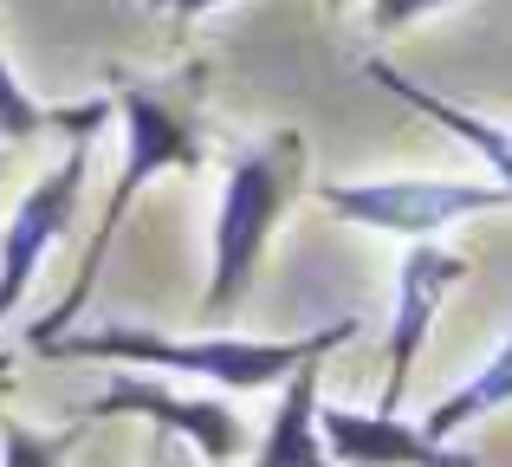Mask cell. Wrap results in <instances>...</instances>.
I'll use <instances>...</instances> for the list:
<instances>
[{
  "label": "cell",
  "mask_w": 512,
  "mask_h": 467,
  "mask_svg": "<svg viewBox=\"0 0 512 467\" xmlns=\"http://www.w3.org/2000/svg\"><path fill=\"white\" fill-rule=\"evenodd\" d=\"M331 221L396 240H435L454 221L512 208V189L500 182H454V176H370V182H325L318 189Z\"/></svg>",
  "instance_id": "277c9868"
},
{
  "label": "cell",
  "mask_w": 512,
  "mask_h": 467,
  "mask_svg": "<svg viewBox=\"0 0 512 467\" xmlns=\"http://www.w3.org/2000/svg\"><path fill=\"white\" fill-rule=\"evenodd\" d=\"M363 78H376L389 98H402L409 111H422L428 124H441L454 143H467V150H474L480 163L493 169V182H500V189H512V124H500V117H487V111H474V104L441 98V91H428V85H415V78L396 72L389 59H370V65H363Z\"/></svg>",
  "instance_id": "9c48e42d"
},
{
  "label": "cell",
  "mask_w": 512,
  "mask_h": 467,
  "mask_svg": "<svg viewBox=\"0 0 512 467\" xmlns=\"http://www.w3.org/2000/svg\"><path fill=\"white\" fill-rule=\"evenodd\" d=\"M98 130L104 124L72 130V137H65V156L20 195V208H13L7 228H0V325L20 312L26 286H33L39 266L52 260V247L72 234L78 202H85V169H91V143H98Z\"/></svg>",
  "instance_id": "5b68a950"
},
{
  "label": "cell",
  "mask_w": 512,
  "mask_h": 467,
  "mask_svg": "<svg viewBox=\"0 0 512 467\" xmlns=\"http://www.w3.org/2000/svg\"><path fill=\"white\" fill-rule=\"evenodd\" d=\"M72 435H46L20 416H0V467H65Z\"/></svg>",
  "instance_id": "4fadbf2b"
},
{
  "label": "cell",
  "mask_w": 512,
  "mask_h": 467,
  "mask_svg": "<svg viewBox=\"0 0 512 467\" xmlns=\"http://www.w3.org/2000/svg\"><path fill=\"white\" fill-rule=\"evenodd\" d=\"M104 416H124V422H156V429L182 435L188 448H195L201 461H221L234 467L247 455V422L234 416V403H221V396H195V390H169L163 377H111L98 396H85L78 403V422H104Z\"/></svg>",
  "instance_id": "8992f818"
},
{
  "label": "cell",
  "mask_w": 512,
  "mask_h": 467,
  "mask_svg": "<svg viewBox=\"0 0 512 467\" xmlns=\"http://www.w3.org/2000/svg\"><path fill=\"white\" fill-rule=\"evenodd\" d=\"M195 467H221V461H195Z\"/></svg>",
  "instance_id": "e0dca14e"
},
{
  "label": "cell",
  "mask_w": 512,
  "mask_h": 467,
  "mask_svg": "<svg viewBox=\"0 0 512 467\" xmlns=\"http://www.w3.org/2000/svg\"><path fill=\"white\" fill-rule=\"evenodd\" d=\"M7 390H13V370H7V364H0V396H7Z\"/></svg>",
  "instance_id": "2e32d148"
},
{
  "label": "cell",
  "mask_w": 512,
  "mask_h": 467,
  "mask_svg": "<svg viewBox=\"0 0 512 467\" xmlns=\"http://www.w3.org/2000/svg\"><path fill=\"white\" fill-rule=\"evenodd\" d=\"M117 117H124V176H117L111 202H104V215H98V234H91V247H85V266H78L72 292H65V299L52 305L33 331H26L33 351L46 338H59V331H72V318L91 305V286H98L104 260H111V240L124 234V221H130V208L143 202V189L163 182V176H175V169H195L201 163L195 104L175 98L169 85H124V91H117Z\"/></svg>",
  "instance_id": "7a4b0ae2"
},
{
  "label": "cell",
  "mask_w": 512,
  "mask_h": 467,
  "mask_svg": "<svg viewBox=\"0 0 512 467\" xmlns=\"http://www.w3.org/2000/svg\"><path fill=\"white\" fill-rule=\"evenodd\" d=\"M448 7H461V0H370V26L389 39V33H409L428 13H448Z\"/></svg>",
  "instance_id": "5bb4252c"
},
{
  "label": "cell",
  "mask_w": 512,
  "mask_h": 467,
  "mask_svg": "<svg viewBox=\"0 0 512 467\" xmlns=\"http://www.w3.org/2000/svg\"><path fill=\"white\" fill-rule=\"evenodd\" d=\"M299 176H305L299 130H266L260 143L227 156L221 202H214V260H208V286H201V312L214 325L253 292L266 247H273L279 221H286L292 195H299Z\"/></svg>",
  "instance_id": "3957f363"
},
{
  "label": "cell",
  "mask_w": 512,
  "mask_h": 467,
  "mask_svg": "<svg viewBox=\"0 0 512 467\" xmlns=\"http://www.w3.org/2000/svg\"><path fill=\"white\" fill-rule=\"evenodd\" d=\"M318 370H325V357H305L279 383V403H273L260 448H253V467H331L325 435H318V403H325L318 396Z\"/></svg>",
  "instance_id": "30bf717a"
},
{
  "label": "cell",
  "mask_w": 512,
  "mask_h": 467,
  "mask_svg": "<svg viewBox=\"0 0 512 467\" xmlns=\"http://www.w3.org/2000/svg\"><path fill=\"white\" fill-rule=\"evenodd\" d=\"M467 279V253H448L435 240H409L396 266V305H389V338H383V390H376V409H402L415 377V357H422L428 331H435L448 292Z\"/></svg>",
  "instance_id": "52a82bcc"
},
{
  "label": "cell",
  "mask_w": 512,
  "mask_h": 467,
  "mask_svg": "<svg viewBox=\"0 0 512 467\" xmlns=\"http://www.w3.org/2000/svg\"><path fill=\"white\" fill-rule=\"evenodd\" d=\"M318 435L331 467H474V455H461L454 442L428 435L422 422H402V409L318 403Z\"/></svg>",
  "instance_id": "ba28073f"
},
{
  "label": "cell",
  "mask_w": 512,
  "mask_h": 467,
  "mask_svg": "<svg viewBox=\"0 0 512 467\" xmlns=\"http://www.w3.org/2000/svg\"><path fill=\"white\" fill-rule=\"evenodd\" d=\"M506 403H512V338H506L500 351H493V357H487V364H480L467 383H454V390L441 396L435 409H428L422 429H428V435H441V442H454V435H467L474 422L500 416Z\"/></svg>",
  "instance_id": "7c38bea8"
},
{
  "label": "cell",
  "mask_w": 512,
  "mask_h": 467,
  "mask_svg": "<svg viewBox=\"0 0 512 467\" xmlns=\"http://www.w3.org/2000/svg\"><path fill=\"white\" fill-rule=\"evenodd\" d=\"M85 124H111V98H85V104H39L20 85V72L0 52V143H33L46 130H85Z\"/></svg>",
  "instance_id": "8fae6325"
},
{
  "label": "cell",
  "mask_w": 512,
  "mask_h": 467,
  "mask_svg": "<svg viewBox=\"0 0 512 467\" xmlns=\"http://www.w3.org/2000/svg\"><path fill=\"white\" fill-rule=\"evenodd\" d=\"M350 338H357V318H338V325L305 331V338H234V331L169 338V331H143V325H98V331L46 338L39 357H59V364H130V370H156V377L208 383V390H227V396H253V390H279L305 357H331Z\"/></svg>",
  "instance_id": "6da1fadb"
},
{
  "label": "cell",
  "mask_w": 512,
  "mask_h": 467,
  "mask_svg": "<svg viewBox=\"0 0 512 467\" xmlns=\"http://www.w3.org/2000/svg\"><path fill=\"white\" fill-rule=\"evenodd\" d=\"M227 7H240V0H156V13H169V20H208Z\"/></svg>",
  "instance_id": "9a60e30c"
}]
</instances>
